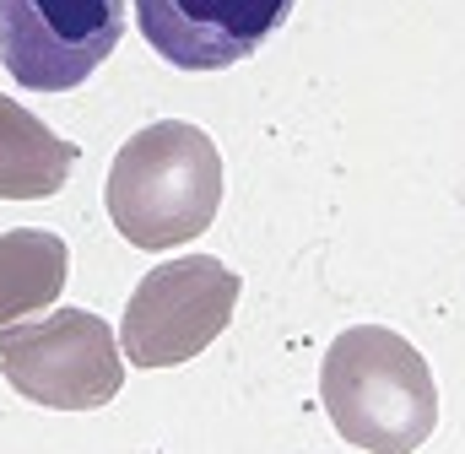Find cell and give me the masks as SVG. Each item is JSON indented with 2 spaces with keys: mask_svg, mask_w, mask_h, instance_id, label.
I'll return each instance as SVG.
<instances>
[{
  "mask_svg": "<svg viewBox=\"0 0 465 454\" xmlns=\"http://www.w3.org/2000/svg\"><path fill=\"white\" fill-rule=\"evenodd\" d=\"M104 206L119 238L163 254L201 238L223 212V152L190 119H157L119 146Z\"/></svg>",
  "mask_w": 465,
  "mask_h": 454,
  "instance_id": "1",
  "label": "cell"
},
{
  "mask_svg": "<svg viewBox=\"0 0 465 454\" xmlns=\"http://www.w3.org/2000/svg\"><path fill=\"white\" fill-rule=\"evenodd\" d=\"M320 400L336 433L368 454H417L439 428V384L422 351L384 325H351L331 340Z\"/></svg>",
  "mask_w": 465,
  "mask_h": 454,
  "instance_id": "2",
  "label": "cell"
},
{
  "mask_svg": "<svg viewBox=\"0 0 465 454\" xmlns=\"http://www.w3.org/2000/svg\"><path fill=\"white\" fill-rule=\"evenodd\" d=\"M5 384L49 411H98L124 384V357L109 320L87 309H54L49 320H16L0 331Z\"/></svg>",
  "mask_w": 465,
  "mask_h": 454,
  "instance_id": "3",
  "label": "cell"
},
{
  "mask_svg": "<svg viewBox=\"0 0 465 454\" xmlns=\"http://www.w3.org/2000/svg\"><path fill=\"white\" fill-rule=\"evenodd\" d=\"M238 292H243L238 271H228L217 254L163 260L135 281L124 303L119 351L135 368H179L228 331Z\"/></svg>",
  "mask_w": 465,
  "mask_h": 454,
  "instance_id": "4",
  "label": "cell"
},
{
  "mask_svg": "<svg viewBox=\"0 0 465 454\" xmlns=\"http://www.w3.org/2000/svg\"><path fill=\"white\" fill-rule=\"evenodd\" d=\"M130 27V0H0V65L16 87H82Z\"/></svg>",
  "mask_w": 465,
  "mask_h": 454,
  "instance_id": "5",
  "label": "cell"
},
{
  "mask_svg": "<svg viewBox=\"0 0 465 454\" xmlns=\"http://www.w3.org/2000/svg\"><path fill=\"white\" fill-rule=\"evenodd\" d=\"M298 0H135V27L179 71H228L287 27Z\"/></svg>",
  "mask_w": 465,
  "mask_h": 454,
  "instance_id": "6",
  "label": "cell"
},
{
  "mask_svg": "<svg viewBox=\"0 0 465 454\" xmlns=\"http://www.w3.org/2000/svg\"><path fill=\"white\" fill-rule=\"evenodd\" d=\"M76 146L0 93V201H49L71 184Z\"/></svg>",
  "mask_w": 465,
  "mask_h": 454,
  "instance_id": "7",
  "label": "cell"
},
{
  "mask_svg": "<svg viewBox=\"0 0 465 454\" xmlns=\"http://www.w3.org/2000/svg\"><path fill=\"white\" fill-rule=\"evenodd\" d=\"M71 249L60 232L44 227H11L0 232V331L49 309L65 292Z\"/></svg>",
  "mask_w": 465,
  "mask_h": 454,
  "instance_id": "8",
  "label": "cell"
}]
</instances>
